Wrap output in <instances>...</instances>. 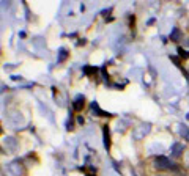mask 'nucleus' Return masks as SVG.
<instances>
[{
  "label": "nucleus",
  "mask_w": 189,
  "mask_h": 176,
  "mask_svg": "<svg viewBox=\"0 0 189 176\" xmlns=\"http://www.w3.org/2000/svg\"><path fill=\"white\" fill-rule=\"evenodd\" d=\"M181 135L189 142V129L186 127V126H183V127H181Z\"/></svg>",
  "instance_id": "obj_4"
},
{
  "label": "nucleus",
  "mask_w": 189,
  "mask_h": 176,
  "mask_svg": "<svg viewBox=\"0 0 189 176\" xmlns=\"http://www.w3.org/2000/svg\"><path fill=\"white\" fill-rule=\"evenodd\" d=\"M180 151H181V145H175L173 146V154L175 156H180Z\"/></svg>",
  "instance_id": "obj_6"
},
{
  "label": "nucleus",
  "mask_w": 189,
  "mask_h": 176,
  "mask_svg": "<svg viewBox=\"0 0 189 176\" xmlns=\"http://www.w3.org/2000/svg\"><path fill=\"white\" fill-rule=\"evenodd\" d=\"M65 58H66V50H65V49H60V62H63Z\"/></svg>",
  "instance_id": "obj_8"
},
{
  "label": "nucleus",
  "mask_w": 189,
  "mask_h": 176,
  "mask_svg": "<svg viewBox=\"0 0 189 176\" xmlns=\"http://www.w3.org/2000/svg\"><path fill=\"white\" fill-rule=\"evenodd\" d=\"M84 72H85V74H92V72H96V68H88V66H85V68H84Z\"/></svg>",
  "instance_id": "obj_7"
},
{
  "label": "nucleus",
  "mask_w": 189,
  "mask_h": 176,
  "mask_svg": "<svg viewBox=\"0 0 189 176\" xmlns=\"http://www.w3.org/2000/svg\"><path fill=\"white\" fill-rule=\"evenodd\" d=\"M104 145L109 146V132H107V126L104 127Z\"/></svg>",
  "instance_id": "obj_5"
},
{
  "label": "nucleus",
  "mask_w": 189,
  "mask_h": 176,
  "mask_svg": "<svg viewBox=\"0 0 189 176\" xmlns=\"http://www.w3.org/2000/svg\"><path fill=\"white\" fill-rule=\"evenodd\" d=\"M82 107H84V96H79V98H76V101H74V109L81 110Z\"/></svg>",
  "instance_id": "obj_2"
},
{
  "label": "nucleus",
  "mask_w": 189,
  "mask_h": 176,
  "mask_svg": "<svg viewBox=\"0 0 189 176\" xmlns=\"http://www.w3.org/2000/svg\"><path fill=\"white\" fill-rule=\"evenodd\" d=\"M178 38H180V30L175 28L172 32V35H170V39H172V41H178Z\"/></svg>",
  "instance_id": "obj_3"
},
{
  "label": "nucleus",
  "mask_w": 189,
  "mask_h": 176,
  "mask_svg": "<svg viewBox=\"0 0 189 176\" xmlns=\"http://www.w3.org/2000/svg\"><path fill=\"white\" fill-rule=\"evenodd\" d=\"M155 162H156V167H159V168H169L172 165L170 162H169V159L164 157V156H159V157H156Z\"/></svg>",
  "instance_id": "obj_1"
}]
</instances>
